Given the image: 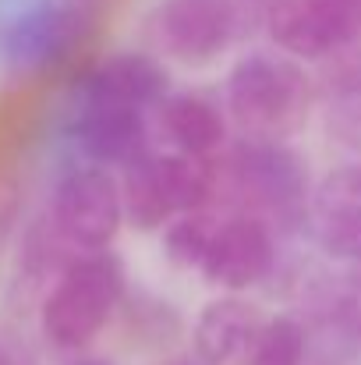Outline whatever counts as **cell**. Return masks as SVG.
<instances>
[{
    "label": "cell",
    "instance_id": "1",
    "mask_svg": "<svg viewBox=\"0 0 361 365\" xmlns=\"http://www.w3.org/2000/svg\"><path fill=\"white\" fill-rule=\"evenodd\" d=\"M124 294V262L114 252L75 255L50 294L43 298L39 319L50 344L64 351H78L107 327Z\"/></svg>",
    "mask_w": 361,
    "mask_h": 365
},
{
    "label": "cell",
    "instance_id": "2",
    "mask_svg": "<svg viewBox=\"0 0 361 365\" xmlns=\"http://www.w3.org/2000/svg\"><path fill=\"white\" fill-rule=\"evenodd\" d=\"M308 103V78L291 57L248 53L227 75V110L251 138L291 131Z\"/></svg>",
    "mask_w": 361,
    "mask_h": 365
},
{
    "label": "cell",
    "instance_id": "3",
    "mask_svg": "<svg viewBox=\"0 0 361 365\" xmlns=\"http://www.w3.org/2000/svg\"><path fill=\"white\" fill-rule=\"evenodd\" d=\"M213 192V170L195 156H138L124 167L120 206L124 220L156 231L184 213H199Z\"/></svg>",
    "mask_w": 361,
    "mask_h": 365
},
{
    "label": "cell",
    "instance_id": "4",
    "mask_svg": "<svg viewBox=\"0 0 361 365\" xmlns=\"http://www.w3.org/2000/svg\"><path fill=\"white\" fill-rule=\"evenodd\" d=\"M100 0H28L0 29V53L18 71L61 64L93 29Z\"/></svg>",
    "mask_w": 361,
    "mask_h": 365
},
{
    "label": "cell",
    "instance_id": "5",
    "mask_svg": "<svg viewBox=\"0 0 361 365\" xmlns=\"http://www.w3.org/2000/svg\"><path fill=\"white\" fill-rule=\"evenodd\" d=\"M231 181L241 202L251 206L248 217H276V224H291L308 199V167L305 160L280 145L276 138H248L231 156Z\"/></svg>",
    "mask_w": 361,
    "mask_h": 365
},
{
    "label": "cell",
    "instance_id": "6",
    "mask_svg": "<svg viewBox=\"0 0 361 365\" xmlns=\"http://www.w3.org/2000/svg\"><path fill=\"white\" fill-rule=\"evenodd\" d=\"M124 224L120 185L96 163L71 167L50 199V227L64 245L89 252H107Z\"/></svg>",
    "mask_w": 361,
    "mask_h": 365
},
{
    "label": "cell",
    "instance_id": "7",
    "mask_svg": "<svg viewBox=\"0 0 361 365\" xmlns=\"http://www.w3.org/2000/svg\"><path fill=\"white\" fill-rule=\"evenodd\" d=\"M266 32L298 61L344 53L361 39V0H269Z\"/></svg>",
    "mask_w": 361,
    "mask_h": 365
},
{
    "label": "cell",
    "instance_id": "8",
    "mask_svg": "<svg viewBox=\"0 0 361 365\" xmlns=\"http://www.w3.org/2000/svg\"><path fill=\"white\" fill-rule=\"evenodd\" d=\"M238 0H159L156 39L184 64L220 57L238 36Z\"/></svg>",
    "mask_w": 361,
    "mask_h": 365
},
{
    "label": "cell",
    "instance_id": "9",
    "mask_svg": "<svg viewBox=\"0 0 361 365\" xmlns=\"http://www.w3.org/2000/svg\"><path fill=\"white\" fill-rule=\"evenodd\" d=\"M273 262H276V245L269 235V224L241 213L220 224L202 273L216 287L244 291V287H255L273 269Z\"/></svg>",
    "mask_w": 361,
    "mask_h": 365
},
{
    "label": "cell",
    "instance_id": "10",
    "mask_svg": "<svg viewBox=\"0 0 361 365\" xmlns=\"http://www.w3.org/2000/svg\"><path fill=\"white\" fill-rule=\"evenodd\" d=\"M71 138L96 167L103 163L131 167L138 156H145V114L117 103L75 96Z\"/></svg>",
    "mask_w": 361,
    "mask_h": 365
},
{
    "label": "cell",
    "instance_id": "11",
    "mask_svg": "<svg viewBox=\"0 0 361 365\" xmlns=\"http://www.w3.org/2000/svg\"><path fill=\"white\" fill-rule=\"evenodd\" d=\"M163 93H167V71L159 68V61L135 53V50H120V53L103 57L75 86V96H82V100H103V103L131 107L142 114L149 107L163 103L167 100Z\"/></svg>",
    "mask_w": 361,
    "mask_h": 365
},
{
    "label": "cell",
    "instance_id": "12",
    "mask_svg": "<svg viewBox=\"0 0 361 365\" xmlns=\"http://www.w3.org/2000/svg\"><path fill=\"white\" fill-rule=\"evenodd\" d=\"M258 330L262 316L251 302L234 294L213 298L195 319V355L206 365H227L238 355H248Z\"/></svg>",
    "mask_w": 361,
    "mask_h": 365
},
{
    "label": "cell",
    "instance_id": "13",
    "mask_svg": "<svg viewBox=\"0 0 361 365\" xmlns=\"http://www.w3.org/2000/svg\"><path fill=\"white\" fill-rule=\"evenodd\" d=\"M159 128H163L167 142L181 149V156H195V160L220 149V142L227 135L220 107L199 93L167 96L159 103Z\"/></svg>",
    "mask_w": 361,
    "mask_h": 365
},
{
    "label": "cell",
    "instance_id": "14",
    "mask_svg": "<svg viewBox=\"0 0 361 365\" xmlns=\"http://www.w3.org/2000/svg\"><path fill=\"white\" fill-rule=\"evenodd\" d=\"M351 53L330 71V128L337 138L361 149V46H347Z\"/></svg>",
    "mask_w": 361,
    "mask_h": 365
},
{
    "label": "cell",
    "instance_id": "15",
    "mask_svg": "<svg viewBox=\"0 0 361 365\" xmlns=\"http://www.w3.org/2000/svg\"><path fill=\"white\" fill-rule=\"evenodd\" d=\"M216 231H220V220H213L209 213H184L167 224L163 252L181 269H202L209 259V248L216 242Z\"/></svg>",
    "mask_w": 361,
    "mask_h": 365
},
{
    "label": "cell",
    "instance_id": "16",
    "mask_svg": "<svg viewBox=\"0 0 361 365\" xmlns=\"http://www.w3.org/2000/svg\"><path fill=\"white\" fill-rule=\"evenodd\" d=\"M305 359V327L294 316L266 319L248 348V365H301Z\"/></svg>",
    "mask_w": 361,
    "mask_h": 365
},
{
    "label": "cell",
    "instance_id": "17",
    "mask_svg": "<svg viewBox=\"0 0 361 365\" xmlns=\"http://www.w3.org/2000/svg\"><path fill=\"white\" fill-rule=\"evenodd\" d=\"M323 316L347 337L361 341V269L333 277L323 291Z\"/></svg>",
    "mask_w": 361,
    "mask_h": 365
},
{
    "label": "cell",
    "instance_id": "18",
    "mask_svg": "<svg viewBox=\"0 0 361 365\" xmlns=\"http://www.w3.org/2000/svg\"><path fill=\"white\" fill-rule=\"evenodd\" d=\"M340 213H361V160L330 170L315 188V217H340Z\"/></svg>",
    "mask_w": 361,
    "mask_h": 365
},
{
    "label": "cell",
    "instance_id": "19",
    "mask_svg": "<svg viewBox=\"0 0 361 365\" xmlns=\"http://www.w3.org/2000/svg\"><path fill=\"white\" fill-rule=\"evenodd\" d=\"M319 242L333 259H344L361 269V213L319 217Z\"/></svg>",
    "mask_w": 361,
    "mask_h": 365
},
{
    "label": "cell",
    "instance_id": "20",
    "mask_svg": "<svg viewBox=\"0 0 361 365\" xmlns=\"http://www.w3.org/2000/svg\"><path fill=\"white\" fill-rule=\"evenodd\" d=\"M0 365H28L25 348L14 337H7V334H0Z\"/></svg>",
    "mask_w": 361,
    "mask_h": 365
},
{
    "label": "cell",
    "instance_id": "21",
    "mask_svg": "<svg viewBox=\"0 0 361 365\" xmlns=\"http://www.w3.org/2000/svg\"><path fill=\"white\" fill-rule=\"evenodd\" d=\"M75 365H110V362H103V359H78Z\"/></svg>",
    "mask_w": 361,
    "mask_h": 365
}]
</instances>
